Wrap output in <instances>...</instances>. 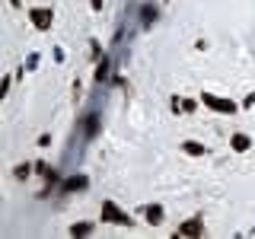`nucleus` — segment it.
<instances>
[{"label": "nucleus", "instance_id": "obj_4", "mask_svg": "<svg viewBox=\"0 0 255 239\" xmlns=\"http://www.w3.org/2000/svg\"><path fill=\"white\" fill-rule=\"evenodd\" d=\"M147 220L150 223H163V207H147Z\"/></svg>", "mask_w": 255, "mask_h": 239}, {"label": "nucleus", "instance_id": "obj_10", "mask_svg": "<svg viewBox=\"0 0 255 239\" xmlns=\"http://www.w3.org/2000/svg\"><path fill=\"white\" fill-rule=\"evenodd\" d=\"M99 6H102V0H93V10H99Z\"/></svg>", "mask_w": 255, "mask_h": 239}, {"label": "nucleus", "instance_id": "obj_1", "mask_svg": "<svg viewBox=\"0 0 255 239\" xmlns=\"http://www.w3.org/2000/svg\"><path fill=\"white\" fill-rule=\"evenodd\" d=\"M201 99H204V106H211L214 112H223V115H233V112H236V106L230 99H217V96H211V93H204Z\"/></svg>", "mask_w": 255, "mask_h": 239}, {"label": "nucleus", "instance_id": "obj_9", "mask_svg": "<svg viewBox=\"0 0 255 239\" xmlns=\"http://www.w3.org/2000/svg\"><path fill=\"white\" fill-rule=\"evenodd\" d=\"M70 233H74V236H86V233H90V227H86V223H80V227H74Z\"/></svg>", "mask_w": 255, "mask_h": 239}, {"label": "nucleus", "instance_id": "obj_2", "mask_svg": "<svg viewBox=\"0 0 255 239\" xmlns=\"http://www.w3.org/2000/svg\"><path fill=\"white\" fill-rule=\"evenodd\" d=\"M102 217H106L109 223H118V227L131 223V220H128V214H125V211H118V207L112 204V201H106V204H102Z\"/></svg>", "mask_w": 255, "mask_h": 239}, {"label": "nucleus", "instance_id": "obj_8", "mask_svg": "<svg viewBox=\"0 0 255 239\" xmlns=\"http://www.w3.org/2000/svg\"><path fill=\"white\" fill-rule=\"evenodd\" d=\"M83 185H86V179H70V182H67V185H64V188L70 191V188H83Z\"/></svg>", "mask_w": 255, "mask_h": 239}, {"label": "nucleus", "instance_id": "obj_5", "mask_svg": "<svg viewBox=\"0 0 255 239\" xmlns=\"http://www.w3.org/2000/svg\"><path fill=\"white\" fill-rule=\"evenodd\" d=\"M233 147L239 150V153H243V150H249V137H246V134H236V137H233Z\"/></svg>", "mask_w": 255, "mask_h": 239}, {"label": "nucleus", "instance_id": "obj_7", "mask_svg": "<svg viewBox=\"0 0 255 239\" xmlns=\"http://www.w3.org/2000/svg\"><path fill=\"white\" fill-rule=\"evenodd\" d=\"M182 233H201V223H185V227H182Z\"/></svg>", "mask_w": 255, "mask_h": 239}, {"label": "nucleus", "instance_id": "obj_3", "mask_svg": "<svg viewBox=\"0 0 255 239\" xmlns=\"http://www.w3.org/2000/svg\"><path fill=\"white\" fill-rule=\"evenodd\" d=\"M32 22H35L38 29H48L51 26V10H32Z\"/></svg>", "mask_w": 255, "mask_h": 239}, {"label": "nucleus", "instance_id": "obj_6", "mask_svg": "<svg viewBox=\"0 0 255 239\" xmlns=\"http://www.w3.org/2000/svg\"><path fill=\"white\" fill-rule=\"evenodd\" d=\"M185 150H188V153H191V156H198V153H204V147H198V143H195V140H188V143H185Z\"/></svg>", "mask_w": 255, "mask_h": 239}]
</instances>
